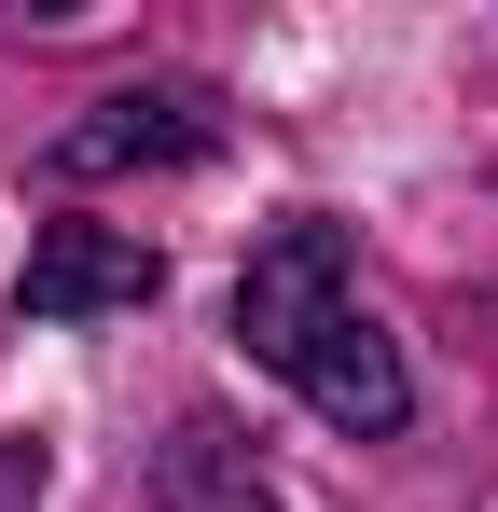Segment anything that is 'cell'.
I'll use <instances>...</instances> for the list:
<instances>
[{
    "label": "cell",
    "instance_id": "6da1fadb",
    "mask_svg": "<svg viewBox=\"0 0 498 512\" xmlns=\"http://www.w3.org/2000/svg\"><path fill=\"white\" fill-rule=\"evenodd\" d=\"M236 346L305 416H332L346 443H388V429L415 416L402 346H388V319H374L360 277H346V222H319V208H291V222L236 263Z\"/></svg>",
    "mask_w": 498,
    "mask_h": 512
},
{
    "label": "cell",
    "instance_id": "7a4b0ae2",
    "mask_svg": "<svg viewBox=\"0 0 498 512\" xmlns=\"http://www.w3.org/2000/svg\"><path fill=\"white\" fill-rule=\"evenodd\" d=\"M194 153H222V84H194V70H153V84H111L83 125H56V180H125V167H194Z\"/></svg>",
    "mask_w": 498,
    "mask_h": 512
},
{
    "label": "cell",
    "instance_id": "3957f363",
    "mask_svg": "<svg viewBox=\"0 0 498 512\" xmlns=\"http://www.w3.org/2000/svg\"><path fill=\"white\" fill-rule=\"evenodd\" d=\"M153 291H166V250L125 236V222H42V236H28V277H14L28 319H125V305H153Z\"/></svg>",
    "mask_w": 498,
    "mask_h": 512
},
{
    "label": "cell",
    "instance_id": "277c9868",
    "mask_svg": "<svg viewBox=\"0 0 498 512\" xmlns=\"http://www.w3.org/2000/svg\"><path fill=\"white\" fill-rule=\"evenodd\" d=\"M153 512H291L263 485V457H249V429L222 402H194V416L153 443Z\"/></svg>",
    "mask_w": 498,
    "mask_h": 512
}]
</instances>
